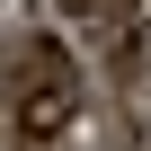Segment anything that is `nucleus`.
I'll use <instances>...</instances> for the list:
<instances>
[{
  "label": "nucleus",
  "mask_w": 151,
  "mask_h": 151,
  "mask_svg": "<svg viewBox=\"0 0 151 151\" xmlns=\"http://www.w3.org/2000/svg\"><path fill=\"white\" fill-rule=\"evenodd\" d=\"M0 98H9V124L18 142H53L71 116H80V71L53 36H18L0 53Z\"/></svg>",
  "instance_id": "obj_1"
}]
</instances>
